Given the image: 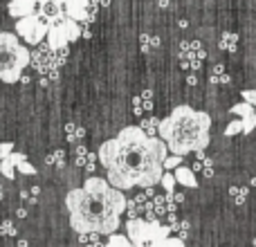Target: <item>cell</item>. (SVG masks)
<instances>
[{"instance_id":"1","label":"cell","mask_w":256,"mask_h":247,"mask_svg":"<svg viewBox=\"0 0 256 247\" xmlns=\"http://www.w3.org/2000/svg\"><path fill=\"white\" fill-rule=\"evenodd\" d=\"M168 148L160 137H150L140 126H126L120 135L106 140L97 150V160L106 168V180L115 189H150L164 176Z\"/></svg>"},{"instance_id":"2","label":"cell","mask_w":256,"mask_h":247,"mask_svg":"<svg viewBox=\"0 0 256 247\" xmlns=\"http://www.w3.org/2000/svg\"><path fill=\"white\" fill-rule=\"evenodd\" d=\"M124 191L115 189L104 178H86L84 186L68 191L66 209L70 227L76 234L110 236L120 230L122 216L126 214Z\"/></svg>"},{"instance_id":"3","label":"cell","mask_w":256,"mask_h":247,"mask_svg":"<svg viewBox=\"0 0 256 247\" xmlns=\"http://www.w3.org/2000/svg\"><path fill=\"white\" fill-rule=\"evenodd\" d=\"M212 117L204 110H196L191 106H176L168 117L160 120L158 137L166 144L173 155L200 153L209 146Z\"/></svg>"},{"instance_id":"4","label":"cell","mask_w":256,"mask_h":247,"mask_svg":"<svg viewBox=\"0 0 256 247\" xmlns=\"http://www.w3.org/2000/svg\"><path fill=\"white\" fill-rule=\"evenodd\" d=\"M32 52L18 40V34L0 32V81L16 84L22 70L30 66Z\"/></svg>"},{"instance_id":"5","label":"cell","mask_w":256,"mask_h":247,"mask_svg":"<svg viewBox=\"0 0 256 247\" xmlns=\"http://www.w3.org/2000/svg\"><path fill=\"white\" fill-rule=\"evenodd\" d=\"M79 36H81L79 22L66 16V18H61L58 22L50 25V30H48V48L52 50V52H58V50H63L68 43L76 40Z\"/></svg>"},{"instance_id":"6","label":"cell","mask_w":256,"mask_h":247,"mask_svg":"<svg viewBox=\"0 0 256 247\" xmlns=\"http://www.w3.org/2000/svg\"><path fill=\"white\" fill-rule=\"evenodd\" d=\"M48 22L40 14H32V16L18 18L16 20V34L25 40L27 45H38L43 38H48Z\"/></svg>"},{"instance_id":"7","label":"cell","mask_w":256,"mask_h":247,"mask_svg":"<svg viewBox=\"0 0 256 247\" xmlns=\"http://www.w3.org/2000/svg\"><path fill=\"white\" fill-rule=\"evenodd\" d=\"M204 50L198 40H184L180 45V52H178V58H180V66L189 72L200 70V66L204 63Z\"/></svg>"},{"instance_id":"8","label":"cell","mask_w":256,"mask_h":247,"mask_svg":"<svg viewBox=\"0 0 256 247\" xmlns=\"http://www.w3.org/2000/svg\"><path fill=\"white\" fill-rule=\"evenodd\" d=\"M63 12H66L68 18H72L76 22L92 20V0H66Z\"/></svg>"},{"instance_id":"9","label":"cell","mask_w":256,"mask_h":247,"mask_svg":"<svg viewBox=\"0 0 256 247\" xmlns=\"http://www.w3.org/2000/svg\"><path fill=\"white\" fill-rule=\"evenodd\" d=\"M232 115H236L240 120V124H243V135H250L256 128V112H254L252 104H248V102L234 104L232 106Z\"/></svg>"},{"instance_id":"10","label":"cell","mask_w":256,"mask_h":247,"mask_svg":"<svg viewBox=\"0 0 256 247\" xmlns=\"http://www.w3.org/2000/svg\"><path fill=\"white\" fill-rule=\"evenodd\" d=\"M36 4L38 0H9V14L14 18H25L36 14Z\"/></svg>"},{"instance_id":"11","label":"cell","mask_w":256,"mask_h":247,"mask_svg":"<svg viewBox=\"0 0 256 247\" xmlns=\"http://www.w3.org/2000/svg\"><path fill=\"white\" fill-rule=\"evenodd\" d=\"M22 158H25V153H16V150H12V153L2 160V164H0V173H2L7 180H14V178H16V166Z\"/></svg>"},{"instance_id":"12","label":"cell","mask_w":256,"mask_h":247,"mask_svg":"<svg viewBox=\"0 0 256 247\" xmlns=\"http://www.w3.org/2000/svg\"><path fill=\"white\" fill-rule=\"evenodd\" d=\"M173 176H176L178 184L186 186V189H196V186H198V178H196L194 168H189V166H182L180 164V166L173 171Z\"/></svg>"},{"instance_id":"13","label":"cell","mask_w":256,"mask_h":247,"mask_svg":"<svg viewBox=\"0 0 256 247\" xmlns=\"http://www.w3.org/2000/svg\"><path fill=\"white\" fill-rule=\"evenodd\" d=\"M196 155H198V160H196V164H194V173H202L204 178H212L214 176V160L202 155V150Z\"/></svg>"},{"instance_id":"14","label":"cell","mask_w":256,"mask_h":247,"mask_svg":"<svg viewBox=\"0 0 256 247\" xmlns=\"http://www.w3.org/2000/svg\"><path fill=\"white\" fill-rule=\"evenodd\" d=\"M209 84H214V86L230 84V72H227V68L225 66H214L212 70H209Z\"/></svg>"},{"instance_id":"15","label":"cell","mask_w":256,"mask_h":247,"mask_svg":"<svg viewBox=\"0 0 256 247\" xmlns=\"http://www.w3.org/2000/svg\"><path fill=\"white\" fill-rule=\"evenodd\" d=\"M153 108V92L146 90L140 97H135V115H142V112H148Z\"/></svg>"},{"instance_id":"16","label":"cell","mask_w":256,"mask_h":247,"mask_svg":"<svg viewBox=\"0 0 256 247\" xmlns=\"http://www.w3.org/2000/svg\"><path fill=\"white\" fill-rule=\"evenodd\" d=\"M248 196H250V189L243 184H234L230 186V200L236 204V207H240V204L248 202Z\"/></svg>"},{"instance_id":"17","label":"cell","mask_w":256,"mask_h":247,"mask_svg":"<svg viewBox=\"0 0 256 247\" xmlns=\"http://www.w3.org/2000/svg\"><path fill=\"white\" fill-rule=\"evenodd\" d=\"M218 48H220L222 52H236V48H238V36H236L234 32H225V34L220 36V40H218Z\"/></svg>"},{"instance_id":"18","label":"cell","mask_w":256,"mask_h":247,"mask_svg":"<svg viewBox=\"0 0 256 247\" xmlns=\"http://www.w3.org/2000/svg\"><path fill=\"white\" fill-rule=\"evenodd\" d=\"M106 247H132V243H130V238H128V236L117 234V232H115V234L108 236Z\"/></svg>"},{"instance_id":"19","label":"cell","mask_w":256,"mask_h":247,"mask_svg":"<svg viewBox=\"0 0 256 247\" xmlns=\"http://www.w3.org/2000/svg\"><path fill=\"white\" fill-rule=\"evenodd\" d=\"M140 45H142V52H153V50L160 45V38L153 34H142Z\"/></svg>"},{"instance_id":"20","label":"cell","mask_w":256,"mask_h":247,"mask_svg":"<svg viewBox=\"0 0 256 247\" xmlns=\"http://www.w3.org/2000/svg\"><path fill=\"white\" fill-rule=\"evenodd\" d=\"M140 128L146 132V135L150 137H158V130H160V120H155V117H148V120H144L140 124Z\"/></svg>"},{"instance_id":"21","label":"cell","mask_w":256,"mask_h":247,"mask_svg":"<svg viewBox=\"0 0 256 247\" xmlns=\"http://www.w3.org/2000/svg\"><path fill=\"white\" fill-rule=\"evenodd\" d=\"M66 135H68V140H70L72 144H79V142L84 140V128H79L76 124H68V126H66Z\"/></svg>"},{"instance_id":"22","label":"cell","mask_w":256,"mask_h":247,"mask_svg":"<svg viewBox=\"0 0 256 247\" xmlns=\"http://www.w3.org/2000/svg\"><path fill=\"white\" fill-rule=\"evenodd\" d=\"M160 184H162V189L166 191V194H173V189H176L178 180H176V176H173L171 171H164V176H162V180H160Z\"/></svg>"},{"instance_id":"23","label":"cell","mask_w":256,"mask_h":247,"mask_svg":"<svg viewBox=\"0 0 256 247\" xmlns=\"http://www.w3.org/2000/svg\"><path fill=\"white\" fill-rule=\"evenodd\" d=\"M18 234V227L14 220H2L0 222V236H16Z\"/></svg>"},{"instance_id":"24","label":"cell","mask_w":256,"mask_h":247,"mask_svg":"<svg viewBox=\"0 0 256 247\" xmlns=\"http://www.w3.org/2000/svg\"><path fill=\"white\" fill-rule=\"evenodd\" d=\"M63 158H66V153L58 148V150H54V153H50L48 158H45V162H48L50 166H63Z\"/></svg>"},{"instance_id":"25","label":"cell","mask_w":256,"mask_h":247,"mask_svg":"<svg viewBox=\"0 0 256 247\" xmlns=\"http://www.w3.org/2000/svg\"><path fill=\"white\" fill-rule=\"evenodd\" d=\"M16 171H18V173H22V176H36V166H34V164L27 162V158H22L20 162H18Z\"/></svg>"},{"instance_id":"26","label":"cell","mask_w":256,"mask_h":247,"mask_svg":"<svg viewBox=\"0 0 256 247\" xmlns=\"http://www.w3.org/2000/svg\"><path fill=\"white\" fill-rule=\"evenodd\" d=\"M182 164V155H168L166 160H164V171H176L178 166Z\"/></svg>"},{"instance_id":"27","label":"cell","mask_w":256,"mask_h":247,"mask_svg":"<svg viewBox=\"0 0 256 247\" xmlns=\"http://www.w3.org/2000/svg\"><path fill=\"white\" fill-rule=\"evenodd\" d=\"M12 150H14V144H12V142H0V164H2V160L7 158Z\"/></svg>"},{"instance_id":"28","label":"cell","mask_w":256,"mask_h":247,"mask_svg":"<svg viewBox=\"0 0 256 247\" xmlns=\"http://www.w3.org/2000/svg\"><path fill=\"white\" fill-rule=\"evenodd\" d=\"M236 132H243V124H240V120L238 122H232L230 126L225 128V135H230V137L236 135Z\"/></svg>"},{"instance_id":"29","label":"cell","mask_w":256,"mask_h":247,"mask_svg":"<svg viewBox=\"0 0 256 247\" xmlns=\"http://www.w3.org/2000/svg\"><path fill=\"white\" fill-rule=\"evenodd\" d=\"M160 247H184V240L178 238V236H168V238L164 240Z\"/></svg>"},{"instance_id":"30","label":"cell","mask_w":256,"mask_h":247,"mask_svg":"<svg viewBox=\"0 0 256 247\" xmlns=\"http://www.w3.org/2000/svg\"><path fill=\"white\" fill-rule=\"evenodd\" d=\"M243 102L252 104V108L256 112V90H245V92H243Z\"/></svg>"},{"instance_id":"31","label":"cell","mask_w":256,"mask_h":247,"mask_svg":"<svg viewBox=\"0 0 256 247\" xmlns=\"http://www.w3.org/2000/svg\"><path fill=\"white\" fill-rule=\"evenodd\" d=\"M189 84H191V86H196V84H198V76L191 74V76H189Z\"/></svg>"},{"instance_id":"32","label":"cell","mask_w":256,"mask_h":247,"mask_svg":"<svg viewBox=\"0 0 256 247\" xmlns=\"http://www.w3.org/2000/svg\"><path fill=\"white\" fill-rule=\"evenodd\" d=\"M27 216V209H18V218H25Z\"/></svg>"},{"instance_id":"33","label":"cell","mask_w":256,"mask_h":247,"mask_svg":"<svg viewBox=\"0 0 256 247\" xmlns=\"http://www.w3.org/2000/svg\"><path fill=\"white\" fill-rule=\"evenodd\" d=\"M168 2H171V0H158V4H162V7H166Z\"/></svg>"},{"instance_id":"34","label":"cell","mask_w":256,"mask_h":247,"mask_svg":"<svg viewBox=\"0 0 256 247\" xmlns=\"http://www.w3.org/2000/svg\"><path fill=\"white\" fill-rule=\"evenodd\" d=\"M250 184H252L254 189H256V173H254V178H252V180H250Z\"/></svg>"},{"instance_id":"35","label":"cell","mask_w":256,"mask_h":247,"mask_svg":"<svg viewBox=\"0 0 256 247\" xmlns=\"http://www.w3.org/2000/svg\"><path fill=\"white\" fill-rule=\"evenodd\" d=\"M2 196H4V189H2V184H0V200H2Z\"/></svg>"},{"instance_id":"36","label":"cell","mask_w":256,"mask_h":247,"mask_svg":"<svg viewBox=\"0 0 256 247\" xmlns=\"http://www.w3.org/2000/svg\"><path fill=\"white\" fill-rule=\"evenodd\" d=\"M38 2H45V0H38ZM56 2H61V4H66V0H56Z\"/></svg>"}]
</instances>
